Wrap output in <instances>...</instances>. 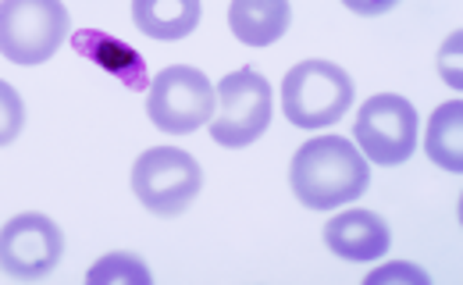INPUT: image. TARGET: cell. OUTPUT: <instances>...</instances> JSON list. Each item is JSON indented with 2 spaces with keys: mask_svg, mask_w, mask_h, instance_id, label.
<instances>
[{
  "mask_svg": "<svg viewBox=\"0 0 463 285\" xmlns=\"http://www.w3.org/2000/svg\"><path fill=\"white\" fill-rule=\"evenodd\" d=\"M367 182V157L343 136H314L296 150L289 165L292 193L310 211H332L360 200Z\"/></svg>",
  "mask_w": 463,
  "mask_h": 285,
  "instance_id": "cell-1",
  "label": "cell"
},
{
  "mask_svg": "<svg viewBox=\"0 0 463 285\" xmlns=\"http://www.w3.org/2000/svg\"><path fill=\"white\" fill-rule=\"evenodd\" d=\"M349 108H353V79L335 61L310 57L286 71L282 111L296 128L335 125Z\"/></svg>",
  "mask_w": 463,
  "mask_h": 285,
  "instance_id": "cell-2",
  "label": "cell"
},
{
  "mask_svg": "<svg viewBox=\"0 0 463 285\" xmlns=\"http://www.w3.org/2000/svg\"><path fill=\"white\" fill-rule=\"evenodd\" d=\"M200 185H203L200 161L178 147H150L132 165V193L157 218L182 214L200 196Z\"/></svg>",
  "mask_w": 463,
  "mask_h": 285,
  "instance_id": "cell-3",
  "label": "cell"
},
{
  "mask_svg": "<svg viewBox=\"0 0 463 285\" xmlns=\"http://www.w3.org/2000/svg\"><path fill=\"white\" fill-rule=\"evenodd\" d=\"M71 18L61 0H0V57L11 64H43L58 54Z\"/></svg>",
  "mask_w": 463,
  "mask_h": 285,
  "instance_id": "cell-4",
  "label": "cell"
},
{
  "mask_svg": "<svg viewBox=\"0 0 463 285\" xmlns=\"http://www.w3.org/2000/svg\"><path fill=\"white\" fill-rule=\"evenodd\" d=\"M271 121V86L260 71L239 68L218 82V104L211 114V139L222 147H250Z\"/></svg>",
  "mask_w": 463,
  "mask_h": 285,
  "instance_id": "cell-5",
  "label": "cell"
},
{
  "mask_svg": "<svg viewBox=\"0 0 463 285\" xmlns=\"http://www.w3.org/2000/svg\"><path fill=\"white\" fill-rule=\"evenodd\" d=\"M146 114L161 132H196L214 114V86L200 68L172 64L146 86Z\"/></svg>",
  "mask_w": 463,
  "mask_h": 285,
  "instance_id": "cell-6",
  "label": "cell"
},
{
  "mask_svg": "<svg viewBox=\"0 0 463 285\" xmlns=\"http://www.w3.org/2000/svg\"><path fill=\"white\" fill-rule=\"evenodd\" d=\"M353 136L367 161H374L382 168L403 165L417 147V111L406 97L378 93L360 108Z\"/></svg>",
  "mask_w": 463,
  "mask_h": 285,
  "instance_id": "cell-7",
  "label": "cell"
},
{
  "mask_svg": "<svg viewBox=\"0 0 463 285\" xmlns=\"http://www.w3.org/2000/svg\"><path fill=\"white\" fill-rule=\"evenodd\" d=\"M64 232L47 214H18L0 228V271L18 282L47 279L61 264Z\"/></svg>",
  "mask_w": 463,
  "mask_h": 285,
  "instance_id": "cell-8",
  "label": "cell"
},
{
  "mask_svg": "<svg viewBox=\"0 0 463 285\" xmlns=\"http://www.w3.org/2000/svg\"><path fill=\"white\" fill-rule=\"evenodd\" d=\"M325 242L335 257H346V261H378L389 253V225L382 214L374 211H364V207H353L335 214L328 225H325Z\"/></svg>",
  "mask_w": 463,
  "mask_h": 285,
  "instance_id": "cell-9",
  "label": "cell"
},
{
  "mask_svg": "<svg viewBox=\"0 0 463 285\" xmlns=\"http://www.w3.org/2000/svg\"><path fill=\"white\" fill-rule=\"evenodd\" d=\"M71 47H75V54L90 57V61L100 64L108 75H115L118 82H121L125 90H132V93H143V90L150 86L143 54H139L136 47H128L125 40H118V36H108V33H100V29H79V33L71 36Z\"/></svg>",
  "mask_w": 463,
  "mask_h": 285,
  "instance_id": "cell-10",
  "label": "cell"
},
{
  "mask_svg": "<svg viewBox=\"0 0 463 285\" xmlns=\"http://www.w3.org/2000/svg\"><path fill=\"white\" fill-rule=\"evenodd\" d=\"M292 22L289 0H232L229 29L246 47H268L286 36Z\"/></svg>",
  "mask_w": 463,
  "mask_h": 285,
  "instance_id": "cell-11",
  "label": "cell"
},
{
  "mask_svg": "<svg viewBox=\"0 0 463 285\" xmlns=\"http://www.w3.org/2000/svg\"><path fill=\"white\" fill-rule=\"evenodd\" d=\"M132 22L150 40H185L200 25V0H132Z\"/></svg>",
  "mask_w": 463,
  "mask_h": 285,
  "instance_id": "cell-12",
  "label": "cell"
},
{
  "mask_svg": "<svg viewBox=\"0 0 463 285\" xmlns=\"http://www.w3.org/2000/svg\"><path fill=\"white\" fill-rule=\"evenodd\" d=\"M428 157L442 171H463V104L449 100L428 121V139H424Z\"/></svg>",
  "mask_w": 463,
  "mask_h": 285,
  "instance_id": "cell-13",
  "label": "cell"
},
{
  "mask_svg": "<svg viewBox=\"0 0 463 285\" xmlns=\"http://www.w3.org/2000/svg\"><path fill=\"white\" fill-rule=\"evenodd\" d=\"M86 282H121V285H150V271L139 257L132 253H111V257H100Z\"/></svg>",
  "mask_w": 463,
  "mask_h": 285,
  "instance_id": "cell-14",
  "label": "cell"
},
{
  "mask_svg": "<svg viewBox=\"0 0 463 285\" xmlns=\"http://www.w3.org/2000/svg\"><path fill=\"white\" fill-rule=\"evenodd\" d=\"M22 125H25V104H22L18 90L0 79V147L14 143Z\"/></svg>",
  "mask_w": 463,
  "mask_h": 285,
  "instance_id": "cell-15",
  "label": "cell"
},
{
  "mask_svg": "<svg viewBox=\"0 0 463 285\" xmlns=\"http://www.w3.org/2000/svg\"><path fill=\"white\" fill-rule=\"evenodd\" d=\"M460 29L446 40V47H442V57H439V71H442V79L460 93L463 90V75H460Z\"/></svg>",
  "mask_w": 463,
  "mask_h": 285,
  "instance_id": "cell-16",
  "label": "cell"
},
{
  "mask_svg": "<svg viewBox=\"0 0 463 285\" xmlns=\"http://www.w3.org/2000/svg\"><path fill=\"white\" fill-rule=\"evenodd\" d=\"M389 279H410V282L417 285H428V275L420 268H410V264H385V268H378V271L367 275V285L389 282Z\"/></svg>",
  "mask_w": 463,
  "mask_h": 285,
  "instance_id": "cell-17",
  "label": "cell"
},
{
  "mask_svg": "<svg viewBox=\"0 0 463 285\" xmlns=\"http://www.w3.org/2000/svg\"><path fill=\"white\" fill-rule=\"evenodd\" d=\"M349 11H356V14H367V18H374V14H385V11H392L400 0H343Z\"/></svg>",
  "mask_w": 463,
  "mask_h": 285,
  "instance_id": "cell-18",
  "label": "cell"
}]
</instances>
